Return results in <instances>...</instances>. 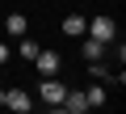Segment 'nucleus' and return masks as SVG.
<instances>
[{"label":"nucleus","mask_w":126,"mask_h":114,"mask_svg":"<svg viewBox=\"0 0 126 114\" xmlns=\"http://www.w3.org/2000/svg\"><path fill=\"white\" fill-rule=\"evenodd\" d=\"M84 34H88V38H97V42H105V46H109V42H118V21H113V17H105V13H101V17H93V21H88V25H84Z\"/></svg>","instance_id":"f257e3e1"},{"label":"nucleus","mask_w":126,"mask_h":114,"mask_svg":"<svg viewBox=\"0 0 126 114\" xmlns=\"http://www.w3.org/2000/svg\"><path fill=\"white\" fill-rule=\"evenodd\" d=\"M63 93H67V85H63V80H55V76H42V85H38V101H46L50 110H59Z\"/></svg>","instance_id":"f03ea898"},{"label":"nucleus","mask_w":126,"mask_h":114,"mask_svg":"<svg viewBox=\"0 0 126 114\" xmlns=\"http://www.w3.org/2000/svg\"><path fill=\"white\" fill-rule=\"evenodd\" d=\"M4 110H17V114H30L34 110V97L25 89H4Z\"/></svg>","instance_id":"7ed1b4c3"},{"label":"nucleus","mask_w":126,"mask_h":114,"mask_svg":"<svg viewBox=\"0 0 126 114\" xmlns=\"http://www.w3.org/2000/svg\"><path fill=\"white\" fill-rule=\"evenodd\" d=\"M38 51H42V46H38L34 38H25V34H21V42H17V55H21V59H30V64H34V55H38Z\"/></svg>","instance_id":"1a4fd4ad"},{"label":"nucleus","mask_w":126,"mask_h":114,"mask_svg":"<svg viewBox=\"0 0 126 114\" xmlns=\"http://www.w3.org/2000/svg\"><path fill=\"white\" fill-rule=\"evenodd\" d=\"M4 30H9V34H17V38H21V34H25V30H30V21H25V17H21V13H9V17H4Z\"/></svg>","instance_id":"6e6552de"},{"label":"nucleus","mask_w":126,"mask_h":114,"mask_svg":"<svg viewBox=\"0 0 126 114\" xmlns=\"http://www.w3.org/2000/svg\"><path fill=\"white\" fill-rule=\"evenodd\" d=\"M84 101H88V110H97V106H105V85H93V89L84 93Z\"/></svg>","instance_id":"9d476101"},{"label":"nucleus","mask_w":126,"mask_h":114,"mask_svg":"<svg viewBox=\"0 0 126 114\" xmlns=\"http://www.w3.org/2000/svg\"><path fill=\"white\" fill-rule=\"evenodd\" d=\"M59 64H63L59 51H38V55H34V72H38V76H55Z\"/></svg>","instance_id":"20e7f679"},{"label":"nucleus","mask_w":126,"mask_h":114,"mask_svg":"<svg viewBox=\"0 0 126 114\" xmlns=\"http://www.w3.org/2000/svg\"><path fill=\"white\" fill-rule=\"evenodd\" d=\"M84 25H88V21H84L80 13H67V17H63V34H67V38H84Z\"/></svg>","instance_id":"423d86ee"},{"label":"nucleus","mask_w":126,"mask_h":114,"mask_svg":"<svg viewBox=\"0 0 126 114\" xmlns=\"http://www.w3.org/2000/svg\"><path fill=\"white\" fill-rule=\"evenodd\" d=\"M13 59V51H9V42H0V64H9Z\"/></svg>","instance_id":"9b49d317"},{"label":"nucleus","mask_w":126,"mask_h":114,"mask_svg":"<svg viewBox=\"0 0 126 114\" xmlns=\"http://www.w3.org/2000/svg\"><path fill=\"white\" fill-rule=\"evenodd\" d=\"M80 55L93 64V59H105V42H97V38H84L80 42Z\"/></svg>","instance_id":"0eeeda50"},{"label":"nucleus","mask_w":126,"mask_h":114,"mask_svg":"<svg viewBox=\"0 0 126 114\" xmlns=\"http://www.w3.org/2000/svg\"><path fill=\"white\" fill-rule=\"evenodd\" d=\"M0 110H4V89H0Z\"/></svg>","instance_id":"f8f14e48"},{"label":"nucleus","mask_w":126,"mask_h":114,"mask_svg":"<svg viewBox=\"0 0 126 114\" xmlns=\"http://www.w3.org/2000/svg\"><path fill=\"white\" fill-rule=\"evenodd\" d=\"M59 110H67V114H84V110H88L84 89H80V93H76V89H67V93H63V101H59Z\"/></svg>","instance_id":"39448f33"}]
</instances>
